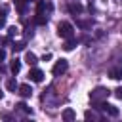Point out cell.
I'll return each instance as SVG.
<instances>
[{"instance_id":"cell-26","label":"cell","mask_w":122,"mask_h":122,"mask_svg":"<svg viewBox=\"0 0 122 122\" xmlns=\"http://www.w3.org/2000/svg\"><path fill=\"white\" fill-rule=\"evenodd\" d=\"M2 97H4V92H2V90H0V99H2Z\"/></svg>"},{"instance_id":"cell-15","label":"cell","mask_w":122,"mask_h":122,"mask_svg":"<svg viewBox=\"0 0 122 122\" xmlns=\"http://www.w3.org/2000/svg\"><path fill=\"white\" fill-rule=\"evenodd\" d=\"M111 78L120 80V78H122V69H112V71H111Z\"/></svg>"},{"instance_id":"cell-12","label":"cell","mask_w":122,"mask_h":122,"mask_svg":"<svg viewBox=\"0 0 122 122\" xmlns=\"http://www.w3.org/2000/svg\"><path fill=\"white\" fill-rule=\"evenodd\" d=\"M10 69H11V72H13V74H17V72L21 71V61H19V59H13V61H11V65H10Z\"/></svg>"},{"instance_id":"cell-2","label":"cell","mask_w":122,"mask_h":122,"mask_svg":"<svg viewBox=\"0 0 122 122\" xmlns=\"http://www.w3.org/2000/svg\"><path fill=\"white\" fill-rule=\"evenodd\" d=\"M57 34H59L61 38L69 40V38H74V29H72V25H71V23L61 21V23L57 25Z\"/></svg>"},{"instance_id":"cell-21","label":"cell","mask_w":122,"mask_h":122,"mask_svg":"<svg viewBox=\"0 0 122 122\" xmlns=\"http://www.w3.org/2000/svg\"><path fill=\"white\" fill-rule=\"evenodd\" d=\"M112 93H114V97H118V99H122V86H120V88H116V90H114Z\"/></svg>"},{"instance_id":"cell-20","label":"cell","mask_w":122,"mask_h":122,"mask_svg":"<svg viewBox=\"0 0 122 122\" xmlns=\"http://www.w3.org/2000/svg\"><path fill=\"white\" fill-rule=\"evenodd\" d=\"M17 107H19V111H23V112H27V114H29V112H30V107H27V105H25V103H19V105H17Z\"/></svg>"},{"instance_id":"cell-27","label":"cell","mask_w":122,"mask_h":122,"mask_svg":"<svg viewBox=\"0 0 122 122\" xmlns=\"http://www.w3.org/2000/svg\"><path fill=\"white\" fill-rule=\"evenodd\" d=\"M69 2H72V0H69Z\"/></svg>"},{"instance_id":"cell-17","label":"cell","mask_w":122,"mask_h":122,"mask_svg":"<svg viewBox=\"0 0 122 122\" xmlns=\"http://www.w3.org/2000/svg\"><path fill=\"white\" fill-rule=\"evenodd\" d=\"M25 50V42H15L13 44V51H23Z\"/></svg>"},{"instance_id":"cell-22","label":"cell","mask_w":122,"mask_h":122,"mask_svg":"<svg viewBox=\"0 0 122 122\" xmlns=\"http://www.w3.org/2000/svg\"><path fill=\"white\" fill-rule=\"evenodd\" d=\"M15 32H17V29H15V27H10V30H8V34H10V36H13Z\"/></svg>"},{"instance_id":"cell-19","label":"cell","mask_w":122,"mask_h":122,"mask_svg":"<svg viewBox=\"0 0 122 122\" xmlns=\"http://www.w3.org/2000/svg\"><path fill=\"white\" fill-rule=\"evenodd\" d=\"M13 2H15V6H17V10H19V11H23V10H25V0H13Z\"/></svg>"},{"instance_id":"cell-4","label":"cell","mask_w":122,"mask_h":122,"mask_svg":"<svg viewBox=\"0 0 122 122\" xmlns=\"http://www.w3.org/2000/svg\"><path fill=\"white\" fill-rule=\"evenodd\" d=\"M67 69H69L67 59H59V61H55V65H53L51 72H53L55 76H61V74H65V72H67Z\"/></svg>"},{"instance_id":"cell-16","label":"cell","mask_w":122,"mask_h":122,"mask_svg":"<svg viewBox=\"0 0 122 122\" xmlns=\"http://www.w3.org/2000/svg\"><path fill=\"white\" fill-rule=\"evenodd\" d=\"M84 118H86V120H97V114L92 112V111H86V112H84Z\"/></svg>"},{"instance_id":"cell-9","label":"cell","mask_w":122,"mask_h":122,"mask_svg":"<svg viewBox=\"0 0 122 122\" xmlns=\"http://www.w3.org/2000/svg\"><path fill=\"white\" fill-rule=\"evenodd\" d=\"M51 11V4L50 2H38V13H50Z\"/></svg>"},{"instance_id":"cell-10","label":"cell","mask_w":122,"mask_h":122,"mask_svg":"<svg viewBox=\"0 0 122 122\" xmlns=\"http://www.w3.org/2000/svg\"><path fill=\"white\" fill-rule=\"evenodd\" d=\"M76 118V112L72 111V109H65L63 111V120H67V122H72Z\"/></svg>"},{"instance_id":"cell-18","label":"cell","mask_w":122,"mask_h":122,"mask_svg":"<svg viewBox=\"0 0 122 122\" xmlns=\"http://www.w3.org/2000/svg\"><path fill=\"white\" fill-rule=\"evenodd\" d=\"M78 27L80 29H90L92 27V21H78Z\"/></svg>"},{"instance_id":"cell-23","label":"cell","mask_w":122,"mask_h":122,"mask_svg":"<svg viewBox=\"0 0 122 122\" xmlns=\"http://www.w3.org/2000/svg\"><path fill=\"white\" fill-rule=\"evenodd\" d=\"M6 25V15H0V29Z\"/></svg>"},{"instance_id":"cell-13","label":"cell","mask_w":122,"mask_h":122,"mask_svg":"<svg viewBox=\"0 0 122 122\" xmlns=\"http://www.w3.org/2000/svg\"><path fill=\"white\" fill-rule=\"evenodd\" d=\"M6 88H8L10 92H15V90L19 88V84L15 82V78H8V82H6Z\"/></svg>"},{"instance_id":"cell-14","label":"cell","mask_w":122,"mask_h":122,"mask_svg":"<svg viewBox=\"0 0 122 122\" xmlns=\"http://www.w3.org/2000/svg\"><path fill=\"white\" fill-rule=\"evenodd\" d=\"M76 46V42H74V38H69L67 42H65V46H63V50H67V51H71L72 48Z\"/></svg>"},{"instance_id":"cell-6","label":"cell","mask_w":122,"mask_h":122,"mask_svg":"<svg viewBox=\"0 0 122 122\" xmlns=\"http://www.w3.org/2000/svg\"><path fill=\"white\" fill-rule=\"evenodd\" d=\"M29 78H30L32 82H42V80H44V72H42L40 69L32 67V69H30V72H29Z\"/></svg>"},{"instance_id":"cell-7","label":"cell","mask_w":122,"mask_h":122,"mask_svg":"<svg viewBox=\"0 0 122 122\" xmlns=\"http://www.w3.org/2000/svg\"><path fill=\"white\" fill-rule=\"evenodd\" d=\"M17 90H19V95H21V97H30V95H32V88H30L29 84H21Z\"/></svg>"},{"instance_id":"cell-3","label":"cell","mask_w":122,"mask_h":122,"mask_svg":"<svg viewBox=\"0 0 122 122\" xmlns=\"http://www.w3.org/2000/svg\"><path fill=\"white\" fill-rule=\"evenodd\" d=\"M95 107H97L99 111H103L105 114H109V116H118V109H116L114 105L107 103V101H99V103H95Z\"/></svg>"},{"instance_id":"cell-8","label":"cell","mask_w":122,"mask_h":122,"mask_svg":"<svg viewBox=\"0 0 122 122\" xmlns=\"http://www.w3.org/2000/svg\"><path fill=\"white\" fill-rule=\"evenodd\" d=\"M25 63H27V65H30V67H36L38 57H36L32 51H27V53H25Z\"/></svg>"},{"instance_id":"cell-1","label":"cell","mask_w":122,"mask_h":122,"mask_svg":"<svg viewBox=\"0 0 122 122\" xmlns=\"http://www.w3.org/2000/svg\"><path fill=\"white\" fill-rule=\"evenodd\" d=\"M109 93H111V90H107L103 86H97L95 90L90 92V99H92V103H99V101H105L109 97Z\"/></svg>"},{"instance_id":"cell-25","label":"cell","mask_w":122,"mask_h":122,"mask_svg":"<svg viewBox=\"0 0 122 122\" xmlns=\"http://www.w3.org/2000/svg\"><path fill=\"white\" fill-rule=\"evenodd\" d=\"M4 71H6V69H4V67H2V65H0V72H4Z\"/></svg>"},{"instance_id":"cell-24","label":"cell","mask_w":122,"mask_h":122,"mask_svg":"<svg viewBox=\"0 0 122 122\" xmlns=\"http://www.w3.org/2000/svg\"><path fill=\"white\" fill-rule=\"evenodd\" d=\"M4 59H6V51L0 48V61H4Z\"/></svg>"},{"instance_id":"cell-5","label":"cell","mask_w":122,"mask_h":122,"mask_svg":"<svg viewBox=\"0 0 122 122\" xmlns=\"http://www.w3.org/2000/svg\"><path fill=\"white\" fill-rule=\"evenodd\" d=\"M69 11H71L72 15H80V13L84 11V6H82L78 0H72V2H69Z\"/></svg>"},{"instance_id":"cell-11","label":"cell","mask_w":122,"mask_h":122,"mask_svg":"<svg viewBox=\"0 0 122 122\" xmlns=\"http://www.w3.org/2000/svg\"><path fill=\"white\" fill-rule=\"evenodd\" d=\"M34 23H38V25H46V23H48V15L36 11V15H34Z\"/></svg>"}]
</instances>
